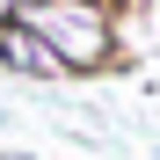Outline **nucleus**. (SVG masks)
Instances as JSON below:
<instances>
[{"label":"nucleus","mask_w":160,"mask_h":160,"mask_svg":"<svg viewBox=\"0 0 160 160\" xmlns=\"http://www.w3.org/2000/svg\"><path fill=\"white\" fill-rule=\"evenodd\" d=\"M0 124H8V102H0Z\"/></svg>","instance_id":"20e7f679"},{"label":"nucleus","mask_w":160,"mask_h":160,"mask_svg":"<svg viewBox=\"0 0 160 160\" xmlns=\"http://www.w3.org/2000/svg\"><path fill=\"white\" fill-rule=\"evenodd\" d=\"M146 8H153V15H160V0H146Z\"/></svg>","instance_id":"423d86ee"},{"label":"nucleus","mask_w":160,"mask_h":160,"mask_svg":"<svg viewBox=\"0 0 160 160\" xmlns=\"http://www.w3.org/2000/svg\"><path fill=\"white\" fill-rule=\"evenodd\" d=\"M0 73H15V80H66L58 58L37 44V29H22L8 8H0Z\"/></svg>","instance_id":"f03ea898"},{"label":"nucleus","mask_w":160,"mask_h":160,"mask_svg":"<svg viewBox=\"0 0 160 160\" xmlns=\"http://www.w3.org/2000/svg\"><path fill=\"white\" fill-rule=\"evenodd\" d=\"M102 8H124V0H102Z\"/></svg>","instance_id":"39448f33"},{"label":"nucleus","mask_w":160,"mask_h":160,"mask_svg":"<svg viewBox=\"0 0 160 160\" xmlns=\"http://www.w3.org/2000/svg\"><path fill=\"white\" fill-rule=\"evenodd\" d=\"M8 15L22 29H37V44L58 58V73L117 66V8H102V0H15Z\"/></svg>","instance_id":"f257e3e1"},{"label":"nucleus","mask_w":160,"mask_h":160,"mask_svg":"<svg viewBox=\"0 0 160 160\" xmlns=\"http://www.w3.org/2000/svg\"><path fill=\"white\" fill-rule=\"evenodd\" d=\"M0 160H29V153H0Z\"/></svg>","instance_id":"7ed1b4c3"}]
</instances>
